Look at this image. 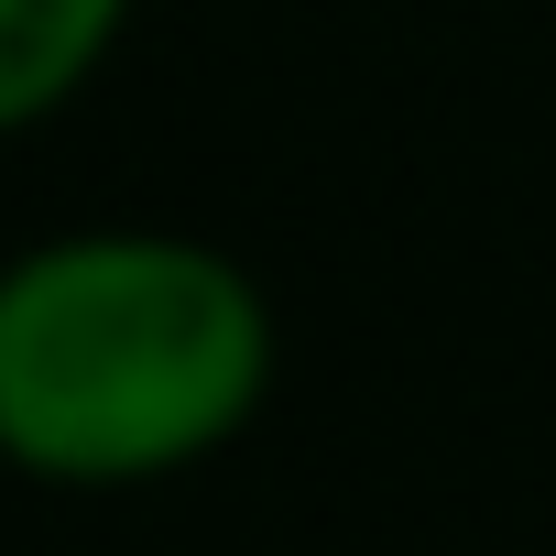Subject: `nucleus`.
Masks as SVG:
<instances>
[{
    "mask_svg": "<svg viewBox=\"0 0 556 556\" xmlns=\"http://www.w3.org/2000/svg\"><path fill=\"white\" fill-rule=\"evenodd\" d=\"M273 393V306L197 229H55L0 262V469L153 491Z\"/></svg>",
    "mask_w": 556,
    "mask_h": 556,
    "instance_id": "nucleus-1",
    "label": "nucleus"
},
{
    "mask_svg": "<svg viewBox=\"0 0 556 556\" xmlns=\"http://www.w3.org/2000/svg\"><path fill=\"white\" fill-rule=\"evenodd\" d=\"M142 0H0V142L55 121L131 34Z\"/></svg>",
    "mask_w": 556,
    "mask_h": 556,
    "instance_id": "nucleus-2",
    "label": "nucleus"
}]
</instances>
